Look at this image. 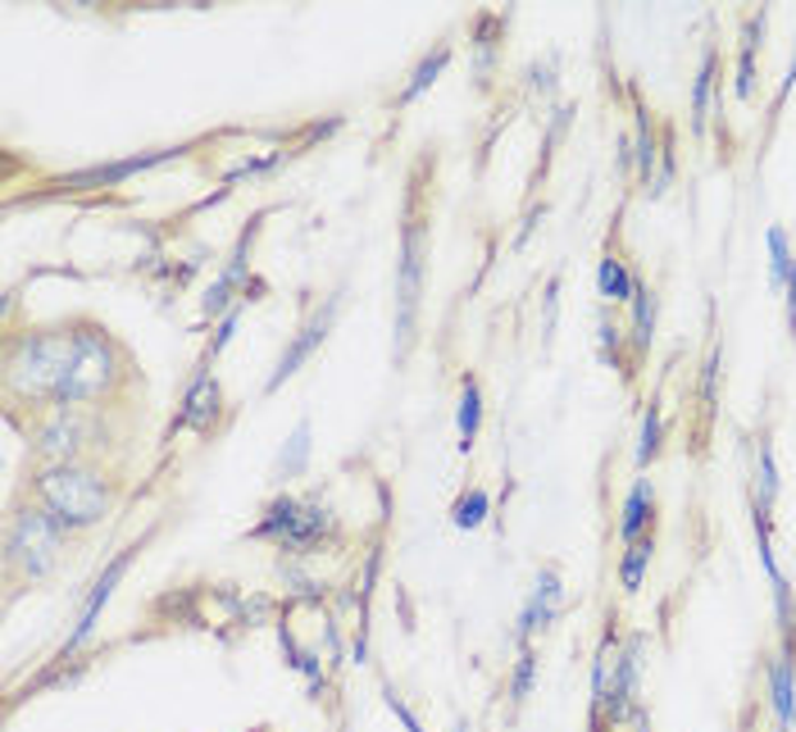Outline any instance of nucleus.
<instances>
[{
  "mask_svg": "<svg viewBox=\"0 0 796 732\" xmlns=\"http://www.w3.org/2000/svg\"><path fill=\"white\" fill-rule=\"evenodd\" d=\"M73 347H77V319L10 332V341H6V401H10V414L19 405H32V410H51L55 405L60 386L69 378V364H73Z\"/></svg>",
  "mask_w": 796,
  "mask_h": 732,
  "instance_id": "nucleus-1",
  "label": "nucleus"
},
{
  "mask_svg": "<svg viewBox=\"0 0 796 732\" xmlns=\"http://www.w3.org/2000/svg\"><path fill=\"white\" fill-rule=\"evenodd\" d=\"M118 478L101 460H73V464H32L28 496L46 505L69 533H87L105 524V514L118 505Z\"/></svg>",
  "mask_w": 796,
  "mask_h": 732,
  "instance_id": "nucleus-2",
  "label": "nucleus"
},
{
  "mask_svg": "<svg viewBox=\"0 0 796 732\" xmlns=\"http://www.w3.org/2000/svg\"><path fill=\"white\" fill-rule=\"evenodd\" d=\"M128 382H137L128 347H118L114 332L101 328L96 319H77L73 364L51 410H105V401H118Z\"/></svg>",
  "mask_w": 796,
  "mask_h": 732,
  "instance_id": "nucleus-3",
  "label": "nucleus"
},
{
  "mask_svg": "<svg viewBox=\"0 0 796 732\" xmlns=\"http://www.w3.org/2000/svg\"><path fill=\"white\" fill-rule=\"evenodd\" d=\"M69 528L55 519L46 505L14 501L10 519H6V578L19 591V582H46L60 565V555L69 546Z\"/></svg>",
  "mask_w": 796,
  "mask_h": 732,
  "instance_id": "nucleus-4",
  "label": "nucleus"
},
{
  "mask_svg": "<svg viewBox=\"0 0 796 732\" xmlns=\"http://www.w3.org/2000/svg\"><path fill=\"white\" fill-rule=\"evenodd\" d=\"M428 246H433V214H428V200L414 192L405 200L401 260H396V360H405L414 347V323H418V306H424Z\"/></svg>",
  "mask_w": 796,
  "mask_h": 732,
  "instance_id": "nucleus-5",
  "label": "nucleus"
},
{
  "mask_svg": "<svg viewBox=\"0 0 796 732\" xmlns=\"http://www.w3.org/2000/svg\"><path fill=\"white\" fill-rule=\"evenodd\" d=\"M250 537H256V542H273L278 550H291V555H306L323 537H332V514L319 501L278 496V501H269L265 519L250 528Z\"/></svg>",
  "mask_w": 796,
  "mask_h": 732,
  "instance_id": "nucleus-6",
  "label": "nucleus"
},
{
  "mask_svg": "<svg viewBox=\"0 0 796 732\" xmlns=\"http://www.w3.org/2000/svg\"><path fill=\"white\" fill-rule=\"evenodd\" d=\"M342 306H347V291H342V287L332 291V296L323 300V306H314V315H310V319L297 328V337H291L287 347H282V355H278L273 373L265 378V396H273V392H278V386H282L291 373H301V364H306V360H310V355L323 347V341H328V332H332V323H338Z\"/></svg>",
  "mask_w": 796,
  "mask_h": 732,
  "instance_id": "nucleus-7",
  "label": "nucleus"
},
{
  "mask_svg": "<svg viewBox=\"0 0 796 732\" xmlns=\"http://www.w3.org/2000/svg\"><path fill=\"white\" fill-rule=\"evenodd\" d=\"M565 615V582H560V569H541L537 574V587L528 596V606L519 615V628H515V641H519V651L533 641V632H547L556 619Z\"/></svg>",
  "mask_w": 796,
  "mask_h": 732,
  "instance_id": "nucleus-8",
  "label": "nucleus"
},
{
  "mask_svg": "<svg viewBox=\"0 0 796 732\" xmlns=\"http://www.w3.org/2000/svg\"><path fill=\"white\" fill-rule=\"evenodd\" d=\"M137 550H142V546H128V550H123V555L114 559V565H110V569H105V574L96 578V587H92V596H87V600H82V610H77V628L69 632V641H64V651H60L64 660H69V656H73V651H77V646H82V641H87L92 632H96V623H101V615H105V606H110V596H114V587L123 582V574H128V565H133V555H137Z\"/></svg>",
  "mask_w": 796,
  "mask_h": 732,
  "instance_id": "nucleus-9",
  "label": "nucleus"
},
{
  "mask_svg": "<svg viewBox=\"0 0 796 732\" xmlns=\"http://www.w3.org/2000/svg\"><path fill=\"white\" fill-rule=\"evenodd\" d=\"M769 705H774L778 732H796V660L787 646L769 660Z\"/></svg>",
  "mask_w": 796,
  "mask_h": 732,
  "instance_id": "nucleus-10",
  "label": "nucleus"
},
{
  "mask_svg": "<svg viewBox=\"0 0 796 732\" xmlns=\"http://www.w3.org/2000/svg\"><path fill=\"white\" fill-rule=\"evenodd\" d=\"M651 514H655V487L651 478H638L623 496V509H619V542H638L651 533Z\"/></svg>",
  "mask_w": 796,
  "mask_h": 732,
  "instance_id": "nucleus-11",
  "label": "nucleus"
},
{
  "mask_svg": "<svg viewBox=\"0 0 796 732\" xmlns=\"http://www.w3.org/2000/svg\"><path fill=\"white\" fill-rule=\"evenodd\" d=\"M215 410H219V382L215 378H196L187 401H183V410H178V419H174V433H178V427L209 433V414H215Z\"/></svg>",
  "mask_w": 796,
  "mask_h": 732,
  "instance_id": "nucleus-12",
  "label": "nucleus"
},
{
  "mask_svg": "<svg viewBox=\"0 0 796 732\" xmlns=\"http://www.w3.org/2000/svg\"><path fill=\"white\" fill-rule=\"evenodd\" d=\"M455 427H459V451H474L478 427H483V386H478L474 373L459 378V414H455Z\"/></svg>",
  "mask_w": 796,
  "mask_h": 732,
  "instance_id": "nucleus-13",
  "label": "nucleus"
},
{
  "mask_svg": "<svg viewBox=\"0 0 796 732\" xmlns=\"http://www.w3.org/2000/svg\"><path fill=\"white\" fill-rule=\"evenodd\" d=\"M597 287H601V300H633V287H638V274L628 269V260L619 250H606L601 255V269H597Z\"/></svg>",
  "mask_w": 796,
  "mask_h": 732,
  "instance_id": "nucleus-14",
  "label": "nucleus"
},
{
  "mask_svg": "<svg viewBox=\"0 0 796 732\" xmlns=\"http://www.w3.org/2000/svg\"><path fill=\"white\" fill-rule=\"evenodd\" d=\"M310 433H314L310 419H301V423H297V433H291V442L278 451V464H273V478H278V483H291V478H301V473H306L310 451H314Z\"/></svg>",
  "mask_w": 796,
  "mask_h": 732,
  "instance_id": "nucleus-15",
  "label": "nucleus"
},
{
  "mask_svg": "<svg viewBox=\"0 0 796 732\" xmlns=\"http://www.w3.org/2000/svg\"><path fill=\"white\" fill-rule=\"evenodd\" d=\"M651 555H655V537H651V533L623 546V559H619V587H623L628 596L642 591V578H647V569H651Z\"/></svg>",
  "mask_w": 796,
  "mask_h": 732,
  "instance_id": "nucleus-16",
  "label": "nucleus"
},
{
  "mask_svg": "<svg viewBox=\"0 0 796 732\" xmlns=\"http://www.w3.org/2000/svg\"><path fill=\"white\" fill-rule=\"evenodd\" d=\"M715 78H720V55L705 51L701 69H696V82H692V133L696 137H705V114H710V92H715Z\"/></svg>",
  "mask_w": 796,
  "mask_h": 732,
  "instance_id": "nucleus-17",
  "label": "nucleus"
},
{
  "mask_svg": "<svg viewBox=\"0 0 796 732\" xmlns=\"http://www.w3.org/2000/svg\"><path fill=\"white\" fill-rule=\"evenodd\" d=\"M446 64H451V41H442L437 51H428L424 60H418V69L410 73V82H405V87H401L396 105H410V101H418V96H424V92L433 87V82H437V73H442Z\"/></svg>",
  "mask_w": 796,
  "mask_h": 732,
  "instance_id": "nucleus-18",
  "label": "nucleus"
},
{
  "mask_svg": "<svg viewBox=\"0 0 796 732\" xmlns=\"http://www.w3.org/2000/svg\"><path fill=\"white\" fill-rule=\"evenodd\" d=\"M633 347H638V355H647L651 351V341H655V291L638 278V287H633Z\"/></svg>",
  "mask_w": 796,
  "mask_h": 732,
  "instance_id": "nucleus-19",
  "label": "nucleus"
},
{
  "mask_svg": "<svg viewBox=\"0 0 796 732\" xmlns=\"http://www.w3.org/2000/svg\"><path fill=\"white\" fill-rule=\"evenodd\" d=\"M765 32V10L751 14L746 23V37H742V55H737V96L751 101L756 96V37Z\"/></svg>",
  "mask_w": 796,
  "mask_h": 732,
  "instance_id": "nucleus-20",
  "label": "nucleus"
},
{
  "mask_svg": "<svg viewBox=\"0 0 796 732\" xmlns=\"http://www.w3.org/2000/svg\"><path fill=\"white\" fill-rule=\"evenodd\" d=\"M765 246H769V287L783 291L787 278H792V265H796V255H792V241H787V228H769L765 233Z\"/></svg>",
  "mask_w": 796,
  "mask_h": 732,
  "instance_id": "nucleus-21",
  "label": "nucleus"
},
{
  "mask_svg": "<svg viewBox=\"0 0 796 732\" xmlns=\"http://www.w3.org/2000/svg\"><path fill=\"white\" fill-rule=\"evenodd\" d=\"M487 509H492V496H487L483 487H469L465 496L455 501L451 524H455V528H465V533H474V528H483V524H487Z\"/></svg>",
  "mask_w": 796,
  "mask_h": 732,
  "instance_id": "nucleus-22",
  "label": "nucleus"
},
{
  "mask_svg": "<svg viewBox=\"0 0 796 732\" xmlns=\"http://www.w3.org/2000/svg\"><path fill=\"white\" fill-rule=\"evenodd\" d=\"M638 174H642V183H647V192H651V183H655V159H660V146H655V137H651V110H638Z\"/></svg>",
  "mask_w": 796,
  "mask_h": 732,
  "instance_id": "nucleus-23",
  "label": "nucleus"
},
{
  "mask_svg": "<svg viewBox=\"0 0 796 732\" xmlns=\"http://www.w3.org/2000/svg\"><path fill=\"white\" fill-rule=\"evenodd\" d=\"M756 478H761L756 505L774 509V501H778V464H774V442L769 437H761V451H756Z\"/></svg>",
  "mask_w": 796,
  "mask_h": 732,
  "instance_id": "nucleus-24",
  "label": "nucleus"
},
{
  "mask_svg": "<svg viewBox=\"0 0 796 732\" xmlns=\"http://www.w3.org/2000/svg\"><path fill=\"white\" fill-rule=\"evenodd\" d=\"M533 678H537V651H533V646H524L519 664H515V673H510V705H524V701H528Z\"/></svg>",
  "mask_w": 796,
  "mask_h": 732,
  "instance_id": "nucleus-25",
  "label": "nucleus"
},
{
  "mask_svg": "<svg viewBox=\"0 0 796 732\" xmlns=\"http://www.w3.org/2000/svg\"><path fill=\"white\" fill-rule=\"evenodd\" d=\"M660 455V405L651 401V410L642 414V437H638V468H647Z\"/></svg>",
  "mask_w": 796,
  "mask_h": 732,
  "instance_id": "nucleus-26",
  "label": "nucleus"
},
{
  "mask_svg": "<svg viewBox=\"0 0 796 732\" xmlns=\"http://www.w3.org/2000/svg\"><path fill=\"white\" fill-rule=\"evenodd\" d=\"M383 701H387V710H392V714L405 723V732H424V723H418V714H414V710H410V705L396 697V687H383Z\"/></svg>",
  "mask_w": 796,
  "mask_h": 732,
  "instance_id": "nucleus-27",
  "label": "nucleus"
},
{
  "mask_svg": "<svg viewBox=\"0 0 796 732\" xmlns=\"http://www.w3.org/2000/svg\"><path fill=\"white\" fill-rule=\"evenodd\" d=\"M715 392H720V351H710L705 373H701V396H705V401H715Z\"/></svg>",
  "mask_w": 796,
  "mask_h": 732,
  "instance_id": "nucleus-28",
  "label": "nucleus"
},
{
  "mask_svg": "<svg viewBox=\"0 0 796 732\" xmlns=\"http://www.w3.org/2000/svg\"><path fill=\"white\" fill-rule=\"evenodd\" d=\"M597 332H601V355H606V360H610V355H619V328H614V323H610L606 315H601Z\"/></svg>",
  "mask_w": 796,
  "mask_h": 732,
  "instance_id": "nucleus-29",
  "label": "nucleus"
},
{
  "mask_svg": "<svg viewBox=\"0 0 796 732\" xmlns=\"http://www.w3.org/2000/svg\"><path fill=\"white\" fill-rule=\"evenodd\" d=\"M783 300H787V332H792V341H796V265H792V278H787V287H783Z\"/></svg>",
  "mask_w": 796,
  "mask_h": 732,
  "instance_id": "nucleus-30",
  "label": "nucleus"
},
{
  "mask_svg": "<svg viewBox=\"0 0 796 732\" xmlns=\"http://www.w3.org/2000/svg\"><path fill=\"white\" fill-rule=\"evenodd\" d=\"M796 87V51H792V60H787V73H783V82H778V96H774V110L787 101V92Z\"/></svg>",
  "mask_w": 796,
  "mask_h": 732,
  "instance_id": "nucleus-31",
  "label": "nucleus"
},
{
  "mask_svg": "<svg viewBox=\"0 0 796 732\" xmlns=\"http://www.w3.org/2000/svg\"><path fill=\"white\" fill-rule=\"evenodd\" d=\"M250 732H273V728H250Z\"/></svg>",
  "mask_w": 796,
  "mask_h": 732,
  "instance_id": "nucleus-32",
  "label": "nucleus"
},
{
  "mask_svg": "<svg viewBox=\"0 0 796 732\" xmlns=\"http://www.w3.org/2000/svg\"><path fill=\"white\" fill-rule=\"evenodd\" d=\"M455 732H469V728H465V723H459V728H455Z\"/></svg>",
  "mask_w": 796,
  "mask_h": 732,
  "instance_id": "nucleus-33",
  "label": "nucleus"
}]
</instances>
